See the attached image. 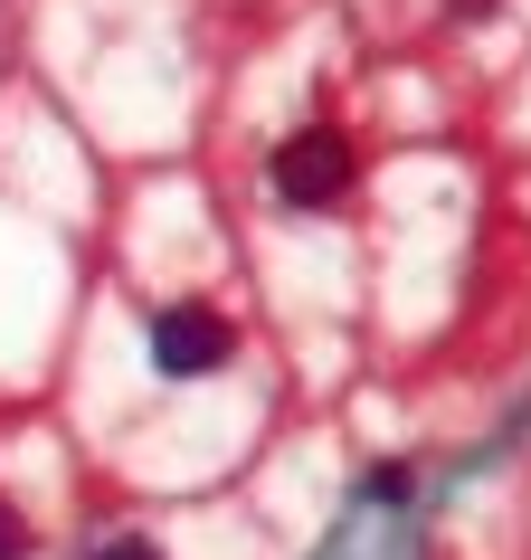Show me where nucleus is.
I'll use <instances>...</instances> for the list:
<instances>
[{"instance_id": "obj_3", "label": "nucleus", "mask_w": 531, "mask_h": 560, "mask_svg": "<svg viewBox=\"0 0 531 560\" xmlns=\"http://www.w3.org/2000/svg\"><path fill=\"white\" fill-rule=\"evenodd\" d=\"M20 551H30V523H20V513L0 503V560H20Z\"/></svg>"}, {"instance_id": "obj_4", "label": "nucleus", "mask_w": 531, "mask_h": 560, "mask_svg": "<svg viewBox=\"0 0 531 560\" xmlns=\"http://www.w3.org/2000/svg\"><path fill=\"white\" fill-rule=\"evenodd\" d=\"M105 560H162V551H152V541H115Z\"/></svg>"}, {"instance_id": "obj_5", "label": "nucleus", "mask_w": 531, "mask_h": 560, "mask_svg": "<svg viewBox=\"0 0 531 560\" xmlns=\"http://www.w3.org/2000/svg\"><path fill=\"white\" fill-rule=\"evenodd\" d=\"M456 20H494V0H456Z\"/></svg>"}, {"instance_id": "obj_1", "label": "nucleus", "mask_w": 531, "mask_h": 560, "mask_svg": "<svg viewBox=\"0 0 531 560\" xmlns=\"http://www.w3.org/2000/svg\"><path fill=\"white\" fill-rule=\"evenodd\" d=\"M152 361H162V381H209L228 361V324L209 304H162L152 314Z\"/></svg>"}, {"instance_id": "obj_2", "label": "nucleus", "mask_w": 531, "mask_h": 560, "mask_svg": "<svg viewBox=\"0 0 531 560\" xmlns=\"http://www.w3.org/2000/svg\"><path fill=\"white\" fill-rule=\"evenodd\" d=\"M352 190V143L342 133H295V143L275 152V200H295V209H323V200H342Z\"/></svg>"}]
</instances>
